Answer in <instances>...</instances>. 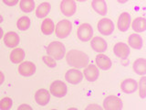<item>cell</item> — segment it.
I'll return each instance as SVG.
<instances>
[{
  "label": "cell",
  "instance_id": "7c38bea8",
  "mask_svg": "<svg viewBox=\"0 0 146 110\" xmlns=\"http://www.w3.org/2000/svg\"><path fill=\"white\" fill-rule=\"evenodd\" d=\"M90 46L95 52L99 53H103L104 52H106L108 48L106 40L102 39V37H92V39L90 40Z\"/></svg>",
  "mask_w": 146,
  "mask_h": 110
},
{
  "label": "cell",
  "instance_id": "8fae6325",
  "mask_svg": "<svg viewBox=\"0 0 146 110\" xmlns=\"http://www.w3.org/2000/svg\"><path fill=\"white\" fill-rule=\"evenodd\" d=\"M18 72L25 77L31 76L36 72V65L32 62H22L18 66Z\"/></svg>",
  "mask_w": 146,
  "mask_h": 110
},
{
  "label": "cell",
  "instance_id": "5b68a950",
  "mask_svg": "<svg viewBox=\"0 0 146 110\" xmlns=\"http://www.w3.org/2000/svg\"><path fill=\"white\" fill-rule=\"evenodd\" d=\"M49 92L52 95L55 96V97L61 98L66 95L68 92V87L64 82L57 80V81H54L51 84V85H50Z\"/></svg>",
  "mask_w": 146,
  "mask_h": 110
},
{
  "label": "cell",
  "instance_id": "277c9868",
  "mask_svg": "<svg viewBox=\"0 0 146 110\" xmlns=\"http://www.w3.org/2000/svg\"><path fill=\"white\" fill-rule=\"evenodd\" d=\"M77 35L80 40L86 42L92 39L93 37V29L89 23H82L80 25L77 30Z\"/></svg>",
  "mask_w": 146,
  "mask_h": 110
},
{
  "label": "cell",
  "instance_id": "f1b7e54d",
  "mask_svg": "<svg viewBox=\"0 0 146 110\" xmlns=\"http://www.w3.org/2000/svg\"><path fill=\"white\" fill-rule=\"evenodd\" d=\"M139 94L141 98L146 97V77L143 75L139 81Z\"/></svg>",
  "mask_w": 146,
  "mask_h": 110
},
{
  "label": "cell",
  "instance_id": "f546056e",
  "mask_svg": "<svg viewBox=\"0 0 146 110\" xmlns=\"http://www.w3.org/2000/svg\"><path fill=\"white\" fill-rule=\"evenodd\" d=\"M44 63L46 64L47 66L50 67V68H55L57 66V62H56V60H55L54 58H52L51 56H44L42 58Z\"/></svg>",
  "mask_w": 146,
  "mask_h": 110
},
{
  "label": "cell",
  "instance_id": "7402d4cb",
  "mask_svg": "<svg viewBox=\"0 0 146 110\" xmlns=\"http://www.w3.org/2000/svg\"><path fill=\"white\" fill-rule=\"evenodd\" d=\"M131 24L132 30H133L135 32H137V33L143 32L146 30V19L143 17H136Z\"/></svg>",
  "mask_w": 146,
  "mask_h": 110
},
{
  "label": "cell",
  "instance_id": "d4e9b609",
  "mask_svg": "<svg viewBox=\"0 0 146 110\" xmlns=\"http://www.w3.org/2000/svg\"><path fill=\"white\" fill-rule=\"evenodd\" d=\"M50 8H51V6L48 2H44L41 3L39 6L36 7V16L38 18H44L46 16L48 15V13L50 11Z\"/></svg>",
  "mask_w": 146,
  "mask_h": 110
},
{
  "label": "cell",
  "instance_id": "e0dca14e",
  "mask_svg": "<svg viewBox=\"0 0 146 110\" xmlns=\"http://www.w3.org/2000/svg\"><path fill=\"white\" fill-rule=\"evenodd\" d=\"M121 89L123 93H125V94L134 93V92L138 89V82H136V80L131 79V78L125 79L124 81L121 82Z\"/></svg>",
  "mask_w": 146,
  "mask_h": 110
},
{
  "label": "cell",
  "instance_id": "1f68e13d",
  "mask_svg": "<svg viewBox=\"0 0 146 110\" xmlns=\"http://www.w3.org/2000/svg\"><path fill=\"white\" fill-rule=\"evenodd\" d=\"M102 107H100V105H88V107H86V110H90V109H102Z\"/></svg>",
  "mask_w": 146,
  "mask_h": 110
},
{
  "label": "cell",
  "instance_id": "3957f363",
  "mask_svg": "<svg viewBox=\"0 0 146 110\" xmlns=\"http://www.w3.org/2000/svg\"><path fill=\"white\" fill-rule=\"evenodd\" d=\"M72 30V23L70 20L62 19L59 21L56 28H55V31H56V35L59 39H65L70 34Z\"/></svg>",
  "mask_w": 146,
  "mask_h": 110
},
{
  "label": "cell",
  "instance_id": "2e32d148",
  "mask_svg": "<svg viewBox=\"0 0 146 110\" xmlns=\"http://www.w3.org/2000/svg\"><path fill=\"white\" fill-rule=\"evenodd\" d=\"M4 43L8 48H16L19 44V36L15 31H9L4 37Z\"/></svg>",
  "mask_w": 146,
  "mask_h": 110
},
{
  "label": "cell",
  "instance_id": "d6a6232c",
  "mask_svg": "<svg viewBox=\"0 0 146 110\" xmlns=\"http://www.w3.org/2000/svg\"><path fill=\"white\" fill-rule=\"evenodd\" d=\"M17 109L18 110H24V109H27V110H32V107H30V105H19V107H17Z\"/></svg>",
  "mask_w": 146,
  "mask_h": 110
},
{
  "label": "cell",
  "instance_id": "ba28073f",
  "mask_svg": "<svg viewBox=\"0 0 146 110\" xmlns=\"http://www.w3.org/2000/svg\"><path fill=\"white\" fill-rule=\"evenodd\" d=\"M60 10L66 17H71L76 13L77 5L75 0H62L60 3Z\"/></svg>",
  "mask_w": 146,
  "mask_h": 110
},
{
  "label": "cell",
  "instance_id": "d6986e66",
  "mask_svg": "<svg viewBox=\"0 0 146 110\" xmlns=\"http://www.w3.org/2000/svg\"><path fill=\"white\" fill-rule=\"evenodd\" d=\"M91 7H92L93 10L96 13H98L99 15L105 16L107 14L108 7L105 0H92Z\"/></svg>",
  "mask_w": 146,
  "mask_h": 110
},
{
  "label": "cell",
  "instance_id": "74e56055",
  "mask_svg": "<svg viewBox=\"0 0 146 110\" xmlns=\"http://www.w3.org/2000/svg\"><path fill=\"white\" fill-rule=\"evenodd\" d=\"M77 1H80V2H85L87 0H77Z\"/></svg>",
  "mask_w": 146,
  "mask_h": 110
},
{
  "label": "cell",
  "instance_id": "8992f818",
  "mask_svg": "<svg viewBox=\"0 0 146 110\" xmlns=\"http://www.w3.org/2000/svg\"><path fill=\"white\" fill-rule=\"evenodd\" d=\"M122 107L121 99L116 95H109L103 101V108L105 110H121Z\"/></svg>",
  "mask_w": 146,
  "mask_h": 110
},
{
  "label": "cell",
  "instance_id": "cb8c5ba5",
  "mask_svg": "<svg viewBox=\"0 0 146 110\" xmlns=\"http://www.w3.org/2000/svg\"><path fill=\"white\" fill-rule=\"evenodd\" d=\"M55 30L54 22L51 18H45L44 21L41 23V31L44 35H51Z\"/></svg>",
  "mask_w": 146,
  "mask_h": 110
},
{
  "label": "cell",
  "instance_id": "9c48e42d",
  "mask_svg": "<svg viewBox=\"0 0 146 110\" xmlns=\"http://www.w3.org/2000/svg\"><path fill=\"white\" fill-rule=\"evenodd\" d=\"M83 79V73L78 69H70L65 74V80L71 85H78Z\"/></svg>",
  "mask_w": 146,
  "mask_h": 110
},
{
  "label": "cell",
  "instance_id": "4dcf8cb0",
  "mask_svg": "<svg viewBox=\"0 0 146 110\" xmlns=\"http://www.w3.org/2000/svg\"><path fill=\"white\" fill-rule=\"evenodd\" d=\"M4 2V4H6L7 6L8 7H13V6H16V5L19 2V0H2Z\"/></svg>",
  "mask_w": 146,
  "mask_h": 110
},
{
  "label": "cell",
  "instance_id": "7a4b0ae2",
  "mask_svg": "<svg viewBox=\"0 0 146 110\" xmlns=\"http://www.w3.org/2000/svg\"><path fill=\"white\" fill-rule=\"evenodd\" d=\"M47 53L55 60H61L66 55L65 46L59 41H52L48 45Z\"/></svg>",
  "mask_w": 146,
  "mask_h": 110
},
{
  "label": "cell",
  "instance_id": "603a6c76",
  "mask_svg": "<svg viewBox=\"0 0 146 110\" xmlns=\"http://www.w3.org/2000/svg\"><path fill=\"white\" fill-rule=\"evenodd\" d=\"M9 58H10V61L13 63H15V64L22 62V61L25 58V52H24V50H22L21 48L14 49L11 52Z\"/></svg>",
  "mask_w": 146,
  "mask_h": 110
},
{
  "label": "cell",
  "instance_id": "d590c367",
  "mask_svg": "<svg viewBox=\"0 0 146 110\" xmlns=\"http://www.w3.org/2000/svg\"><path fill=\"white\" fill-rule=\"evenodd\" d=\"M117 1L119 2V3H121V4H124V3H127L129 0H117Z\"/></svg>",
  "mask_w": 146,
  "mask_h": 110
},
{
  "label": "cell",
  "instance_id": "836d02e7",
  "mask_svg": "<svg viewBox=\"0 0 146 110\" xmlns=\"http://www.w3.org/2000/svg\"><path fill=\"white\" fill-rule=\"evenodd\" d=\"M4 81H5V75H4V73L0 71V85L3 84Z\"/></svg>",
  "mask_w": 146,
  "mask_h": 110
},
{
  "label": "cell",
  "instance_id": "484cf974",
  "mask_svg": "<svg viewBox=\"0 0 146 110\" xmlns=\"http://www.w3.org/2000/svg\"><path fill=\"white\" fill-rule=\"evenodd\" d=\"M19 7L25 13L32 12L35 9V2L34 0H20Z\"/></svg>",
  "mask_w": 146,
  "mask_h": 110
},
{
  "label": "cell",
  "instance_id": "4fadbf2b",
  "mask_svg": "<svg viewBox=\"0 0 146 110\" xmlns=\"http://www.w3.org/2000/svg\"><path fill=\"white\" fill-rule=\"evenodd\" d=\"M131 15L128 12L121 13L118 19V30L121 32H126L131 26Z\"/></svg>",
  "mask_w": 146,
  "mask_h": 110
},
{
  "label": "cell",
  "instance_id": "9a60e30c",
  "mask_svg": "<svg viewBox=\"0 0 146 110\" xmlns=\"http://www.w3.org/2000/svg\"><path fill=\"white\" fill-rule=\"evenodd\" d=\"M83 75L89 82H94L98 79V77L100 75L99 68L94 65V64H90L87 65L83 71Z\"/></svg>",
  "mask_w": 146,
  "mask_h": 110
},
{
  "label": "cell",
  "instance_id": "30bf717a",
  "mask_svg": "<svg viewBox=\"0 0 146 110\" xmlns=\"http://www.w3.org/2000/svg\"><path fill=\"white\" fill-rule=\"evenodd\" d=\"M113 52L120 59H127L131 53V49L129 45L125 44L124 42H118L114 45Z\"/></svg>",
  "mask_w": 146,
  "mask_h": 110
},
{
  "label": "cell",
  "instance_id": "e575fe53",
  "mask_svg": "<svg viewBox=\"0 0 146 110\" xmlns=\"http://www.w3.org/2000/svg\"><path fill=\"white\" fill-rule=\"evenodd\" d=\"M4 37V31H3V30H2V28L0 27V40H1L2 38Z\"/></svg>",
  "mask_w": 146,
  "mask_h": 110
},
{
  "label": "cell",
  "instance_id": "6da1fadb",
  "mask_svg": "<svg viewBox=\"0 0 146 110\" xmlns=\"http://www.w3.org/2000/svg\"><path fill=\"white\" fill-rule=\"evenodd\" d=\"M66 61L70 66L80 69L85 68L90 62V58L85 52L79 50H71L66 54Z\"/></svg>",
  "mask_w": 146,
  "mask_h": 110
},
{
  "label": "cell",
  "instance_id": "83f0119b",
  "mask_svg": "<svg viewBox=\"0 0 146 110\" xmlns=\"http://www.w3.org/2000/svg\"><path fill=\"white\" fill-rule=\"evenodd\" d=\"M13 105V101L10 97H4L0 100V110H9Z\"/></svg>",
  "mask_w": 146,
  "mask_h": 110
},
{
  "label": "cell",
  "instance_id": "52a82bcc",
  "mask_svg": "<svg viewBox=\"0 0 146 110\" xmlns=\"http://www.w3.org/2000/svg\"><path fill=\"white\" fill-rule=\"evenodd\" d=\"M98 30L104 36L111 35L114 30V24L110 18L104 17L98 22Z\"/></svg>",
  "mask_w": 146,
  "mask_h": 110
},
{
  "label": "cell",
  "instance_id": "ffe728a7",
  "mask_svg": "<svg viewBox=\"0 0 146 110\" xmlns=\"http://www.w3.org/2000/svg\"><path fill=\"white\" fill-rule=\"evenodd\" d=\"M133 71L139 75H145L146 74V60L143 58H139L132 64Z\"/></svg>",
  "mask_w": 146,
  "mask_h": 110
},
{
  "label": "cell",
  "instance_id": "44dd1931",
  "mask_svg": "<svg viewBox=\"0 0 146 110\" xmlns=\"http://www.w3.org/2000/svg\"><path fill=\"white\" fill-rule=\"evenodd\" d=\"M128 43H129V47L135 50H140L143 47V39L137 33L131 34L128 38Z\"/></svg>",
  "mask_w": 146,
  "mask_h": 110
},
{
  "label": "cell",
  "instance_id": "8d00e7d4",
  "mask_svg": "<svg viewBox=\"0 0 146 110\" xmlns=\"http://www.w3.org/2000/svg\"><path fill=\"white\" fill-rule=\"evenodd\" d=\"M3 21V17H2V16H0V23H1Z\"/></svg>",
  "mask_w": 146,
  "mask_h": 110
},
{
  "label": "cell",
  "instance_id": "ac0fdd59",
  "mask_svg": "<svg viewBox=\"0 0 146 110\" xmlns=\"http://www.w3.org/2000/svg\"><path fill=\"white\" fill-rule=\"evenodd\" d=\"M50 100V93L46 89H39L35 94V101L39 105H48Z\"/></svg>",
  "mask_w": 146,
  "mask_h": 110
},
{
  "label": "cell",
  "instance_id": "4316f807",
  "mask_svg": "<svg viewBox=\"0 0 146 110\" xmlns=\"http://www.w3.org/2000/svg\"><path fill=\"white\" fill-rule=\"evenodd\" d=\"M17 29L19 30H23V31L29 30V27H30V19H29V17H27V16H24V17H20L19 19L17 20Z\"/></svg>",
  "mask_w": 146,
  "mask_h": 110
},
{
  "label": "cell",
  "instance_id": "5bb4252c",
  "mask_svg": "<svg viewBox=\"0 0 146 110\" xmlns=\"http://www.w3.org/2000/svg\"><path fill=\"white\" fill-rule=\"evenodd\" d=\"M95 62H96V66L103 71H107L109 69H111L112 65L111 60L103 53L98 54L95 58Z\"/></svg>",
  "mask_w": 146,
  "mask_h": 110
}]
</instances>
